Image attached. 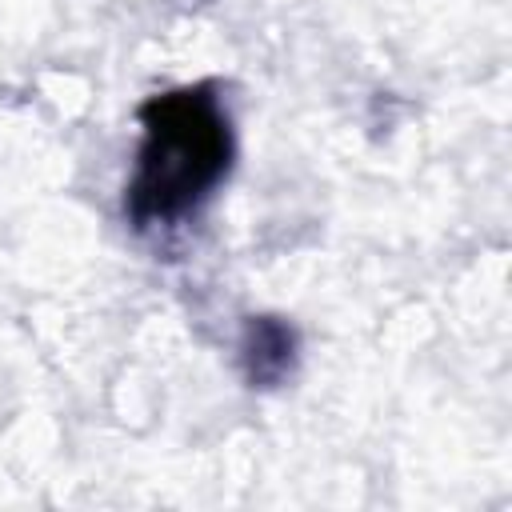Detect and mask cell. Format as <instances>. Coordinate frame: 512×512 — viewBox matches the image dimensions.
<instances>
[{
    "label": "cell",
    "mask_w": 512,
    "mask_h": 512,
    "mask_svg": "<svg viewBox=\"0 0 512 512\" xmlns=\"http://www.w3.org/2000/svg\"><path fill=\"white\" fill-rule=\"evenodd\" d=\"M228 120L216 96L172 92L148 104L144 148L128 188L132 216L140 224L176 220L192 212L228 168Z\"/></svg>",
    "instance_id": "1"
}]
</instances>
